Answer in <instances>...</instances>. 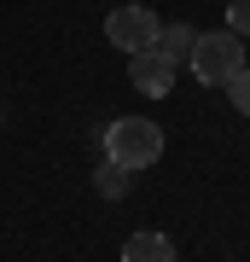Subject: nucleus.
Masks as SVG:
<instances>
[{"label":"nucleus","instance_id":"20e7f679","mask_svg":"<svg viewBox=\"0 0 250 262\" xmlns=\"http://www.w3.org/2000/svg\"><path fill=\"white\" fill-rule=\"evenodd\" d=\"M128 82L140 88V94L163 99V94H175V64H169L163 53H134L128 58Z\"/></svg>","mask_w":250,"mask_h":262},{"label":"nucleus","instance_id":"f03ea898","mask_svg":"<svg viewBox=\"0 0 250 262\" xmlns=\"http://www.w3.org/2000/svg\"><path fill=\"white\" fill-rule=\"evenodd\" d=\"M192 76L210 88H227L233 70H244V41L233 35V29H198V47H192Z\"/></svg>","mask_w":250,"mask_h":262},{"label":"nucleus","instance_id":"f257e3e1","mask_svg":"<svg viewBox=\"0 0 250 262\" xmlns=\"http://www.w3.org/2000/svg\"><path fill=\"white\" fill-rule=\"evenodd\" d=\"M105 158L140 175V169H151L163 158V128L151 117H117L111 128H105Z\"/></svg>","mask_w":250,"mask_h":262},{"label":"nucleus","instance_id":"0eeeda50","mask_svg":"<svg viewBox=\"0 0 250 262\" xmlns=\"http://www.w3.org/2000/svg\"><path fill=\"white\" fill-rule=\"evenodd\" d=\"M128 181H134V169H122V163L105 158V163H99V175H93V187H99L105 198H128Z\"/></svg>","mask_w":250,"mask_h":262},{"label":"nucleus","instance_id":"39448f33","mask_svg":"<svg viewBox=\"0 0 250 262\" xmlns=\"http://www.w3.org/2000/svg\"><path fill=\"white\" fill-rule=\"evenodd\" d=\"M192 47H198V29H192V24H163V29H157V47H151V53H163L169 64L180 70L186 58H192Z\"/></svg>","mask_w":250,"mask_h":262},{"label":"nucleus","instance_id":"423d86ee","mask_svg":"<svg viewBox=\"0 0 250 262\" xmlns=\"http://www.w3.org/2000/svg\"><path fill=\"white\" fill-rule=\"evenodd\" d=\"M122 262H175V239L169 233H134L128 245H122Z\"/></svg>","mask_w":250,"mask_h":262},{"label":"nucleus","instance_id":"1a4fd4ad","mask_svg":"<svg viewBox=\"0 0 250 262\" xmlns=\"http://www.w3.org/2000/svg\"><path fill=\"white\" fill-rule=\"evenodd\" d=\"M221 29H233L239 41L250 35V0H227V24H221Z\"/></svg>","mask_w":250,"mask_h":262},{"label":"nucleus","instance_id":"7ed1b4c3","mask_svg":"<svg viewBox=\"0 0 250 262\" xmlns=\"http://www.w3.org/2000/svg\"><path fill=\"white\" fill-rule=\"evenodd\" d=\"M157 29H163V18L134 0V6H117L111 18H105V41L134 58V53H151V47H157Z\"/></svg>","mask_w":250,"mask_h":262},{"label":"nucleus","instance_id":"6e6552de","mask_svg":"<svg viewBox=\"0 0 250 262\" xmlns=\"http://www.w3.org/2000/svg\"><path fill=\"white\" fill-rule=\"evenodd\" d=\"M227 99H233V111H239V117H250V64L227 76Z\"/></svg>","mask_w":250,"mask_h":262}]
</instances>
